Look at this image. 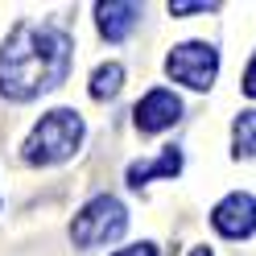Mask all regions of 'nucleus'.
<instances>
[{"instance_id": "f257e3e1", "label": "nucleus", "mask_w": 256, "mask_h": 256, "mask_svg": "<svg viewBox=\"0 0 256 256\" xmlns=\"http://www.w3.org/2000/svg\"><path fill=\"white\" fill-rule=\"evenodd\" d=\"M74 42L54 21H21L0 50V95L8 100H38L42 91H54L70 74Z\"/></svg>"}, {"instance_id": "f03ea898", "label": "nucleus", "mask_w": 256, "mask_h": 256, "mask_svg": "<svg viewBox=\"0 0 256 256\" xmlns=\"http://www.w3.org/2000/svg\"><path fill=\"white\" fill-rule=\"evenodd\" d=\"M78 145H83V120H78V112L54 108L25 136V162L29 166H58L66 157H74Z\"/></svg>"}, {"instance_id": "7ed1b4c3", "label": "nucleus", "mask_w": 256, "mask_h": 256, "mask_svg": "<svg viewBox=\"0 0 256 256\" xmlns=\"http://www.w3.org/2000/svg\"><path fill=\"white\" fill-rule=\"evenodd\" d=\"M124 232H128V211H124V202L112 198V194H95L83 211L74 215V223H70L74 248H104V244H116Z\"/></svg>"}, {"instance_id": "20e7f679", "label": "nucleus", "mask_w": 256, "mask_h": 256, "mask_svg": "<svg viewBox=\"0 0 256 256\" xmlns=\"http://www.w3.org/2000/svg\"><path fill=\"white\" fill-rule=\"evenodd\" d=\"M166 74L174 83H182L190 91H206L219 74V50L206 42H182L174 46L170 58H166Z\"/></svg>"}, {"instance_id": "39448f33", "label": "nucleus", "mask_w": 256, "mask_h": 256, "mask_svg": "<svg viewBox=\"0 0 256 256\" xmlns=\"http://www.w3.org/2000/svg\"><path fill=\"white\" fill-rule=\"evenodd\" d=\"M211 223H215V232L228 236V240H248L256 232V198L244 194V190L219 198L215 211H211Z\"/></svg>"}, {"instance_id": "423d86ee", "label": "nucleus", "mask_w": 256, "mask_h": 256, "mask_svg": "<svg viewBox=\"0 0 256 256\" xmlns=\"http://www.w3.org/2000/svg\"><path fill=\"white\" fill-rule=\"evenodd\" d=\"M132 120H136V128L145 136H153V132H166V128H174L182 120V100L174 91H166V87H153L145 100L136 104V112H132Z\"/></svg>"}, {"instance_id": "0eeeda50", "label": "nucleus", "mask_w": 256, "mask_h": 256, "mask_svg": "<svg viewBox=\"0 0 256 256\" xmlns=\"http://www.w3.org/2000/svg\"><path fill=\"white\" fill-rule=\"evenodd\" d=\"M140 21V4H124V0H108V4H95V25L108 42H124L132 34V25Z\"/></svg>"}, {"instance_id": "6e6552de", "label": "nucleus", "mask_w": 256, "mask_h": 256, "mask_svg": "<svg viewBox=\"0 0 256 256\" xmlns=\"http://www.w3.org/2000/svg\"><path fill=\"white\" fill-rule=\"evenodd\" d=\"M178 170H182V153L178 149H166L162 157H153V162H132V166H128V186L140 190L153 178H174Z\"/></svg>"}, {"instance_id": "1a4fd4ad", "label": "nucleus", "mask_w": 256, "mask_h": 256, "mask_svg": "<svg viewBox=\"0 0 256 256\" xmlns=\"http://www.w3.org/2000/svg\"><path fill=\"white\" fill-rule=\"evenodd\" d=\"M232 149H236V157H256V108L236 116V124H232Z\"/></svg>"}, {"instance_id": "9d476101", "label": "nucleus", "mask_w": 256, "mask_h": 256, "mask_svg": "<svg viewBox=\"0 0 256 256\" xmlns=\"http://www.w3.org/2000/svg\"><path fill=\"white\" fill-rule=\"evenodd\" d=\"M120 87H124V66H120V62L95 66V74H91V100H112Z\"/></svg>"}, {"instance_id": "9b49d317", "label": "nucleus", "mask_w": 256, "mask_h": 256, "mask_svg": "<svg viewBox=\"0 0 256 256\" xmlns=\"http://www.w3.org/2000/svg\"><path fill=\"white\" fill-rule=\"evenodd\" d=\"M215 4H202V0H198V4H170V12H174V17H186V12H211Z\"/></svg>"}, {"instance_id": "f8f14e48", "label": "nucleus", "mask_w": 256, "mask_h": 256, "mask_svg": "<svg viewBox=\"0 0 256 256\" xmlns=\"http://www.w3.org/2000/svg\"><path fill=\"white\" fill-rule=\"evenodd\" d=\"M244 95H252V100H256V54H252L248 70H244Z\"/></svg>"}, {"instance_id": "ddd939ff", "label": "nucleus", "mask_w": 256, "mask_h": 256, "mask_svg": "<svg viewBox=\"0 0 256 256\" xmlns=\"http://www.w3.org/2000/svg\"><path fill=\"white\" fill-rule=\"evenodd\" d=\"M116 256H157V248L153 244H132V248H120Z\"/></svg>"}, {"instance_id": "4468645a", "label": "nucleus", "mask_w": 256, "mask_h": 256, "mask_svg": "<svg viewBox=\"0 0 256 256\" xmlns=\"http://www.w3.org/2000/svg\"><path fill=\"white\" fill-rule=\"evenodd\" d=\"M190 256H211V248H194V252H190Z\"/></svg>"}]
</instances>
